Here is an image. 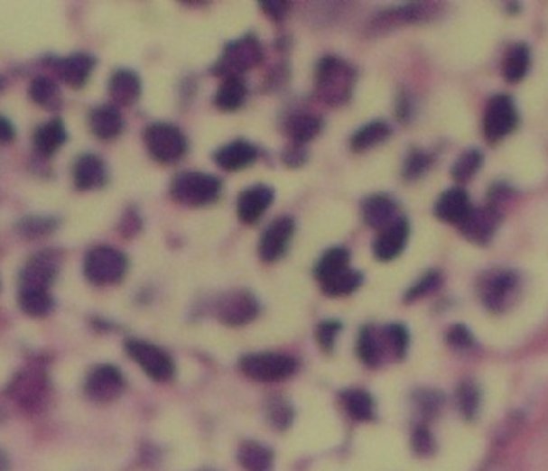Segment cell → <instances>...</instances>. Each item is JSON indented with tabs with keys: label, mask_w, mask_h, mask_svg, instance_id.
Returning a JSON list of instances; mask_svg holds the SVG:
<instances>
[{
	"label": "cell",
	"mask_w": 548,
	"mask_h": 471,
	"mask_svg": "<svg viewBox=\"0 0 548 471\" xmlns=\"http://www.w3.org/2000/svg\"><path fill=\"white\" fill-rule=\"evenodd\" d=\"M14 137H16L14 125L5 116L0 115V143H9L14 141Z\"/></svg>",
	"instance_id": "f907efd6"
},
{
	"label": "cell",
	"mask_w": 548,
	"mask_h": 471,
	"mask_svg": "<svg viewBox=\"0 0 548 471\" xmlns=\"http://www.w3.org/2000/svg\"><path fill=\"white\" fill-rule=\"evenodd\" d=\"M59 226V220L55 217H42V216H28L19 220L17 231L24 237H42V236L51 235Z\"/></svg>",
	"instance_id": "ab89813d"
},
{
	"label": "cell",
	"mask_w": 548,
	"mask_h": 471,
	"mask_svg": "<svg viewBox=\"0 0 548 471\" xmlns=\"http://www.w3.org/2000/svg\"><path fill=\"white\" fill-rule=\"evenodd\" d=\"M141 229V220L137 217V214H125L124 216V226H122V233L125 236L135 235Z\"/></svg>",
	"instance_id": "816d5d0a"
},
{
	"label": "cell",
	"mask_w": 548,
	"mask_h": 471,
	"mask_svg": "<svg viewBox=\"0 0 548 471\" xmlns=\"http://www.w3.org/2000/svg\"><path fill=\"white\" fill-rule=\"evenodd\" d=\"M50 383L43 371L40 369H24L14 376L7 386V394L14 400L21 409L26 411H36L47 402Z\"/></svg>",
	"instance_id": "52a82bcc"
},
{
	"label": "cell",
	"mask_w": 548,
	"mask_h": 471,
	"mask_svg": "<svg viewBox=\"0 0 548 471\" xmlns=\"http://www.w3.org/2000/svg\"><path fill=\"white\" fill-rule=\"evenodd\" d=\"M258 157L256 147L246 141H235L219 147L214 161L224 171H239L251 166Z\"/></svg>",
	"instance_id": "ffe728a7"
},
{
	"label": "cell",
	"mask_w": 548,
	"mask_h": 471,
	"mask_svg": "<svg viewBox=\"0 0 548 471\" xmlns=\"http://www.w3.org/2000/svg\"><path fill=\"white\" fill-rule=\"evenodd\" d=\"M4 88H5V78H2V76H0V91H2V89H4Z\"/></svg>",
	"instance_id": "db71d44e"
},
{
	"label": "cell",
	"mask_w": 548,
	"mask_h": 471,
	"mask_svg": "<svg viewBox=\"0 0 548 471\" xmlns=\"http://www.w3.org/2000/svg\"><path fill=\"white\" fill-rule=\"evenodd\" d=\"M446 340L454 348H470L473 346V342H475L470 328L465 327V325H461V323H456V325H453L448 330Z\"/></svg>",
	"instance_id": "bcb514c9"
},
{
	"label": "cell",
	"mask_w": 548,
	"mask_h": 471,
	"mask_svg": "<svg viewBox=\"0 0 548 471\" xmlns=\"http://www.w3.org/2000/svg\"><path fill=\"white\" fill-rule=\"evenodd\" d=\"M530 63H532V51L526 43H517L511 48L502 62V76L515 84L523 78H526L528 70H530Z\"/></svg>",
	"instance_id": "f1b7e54d"
},
{
	"label": "cell",
	"mask_w": 548,
	"mask_h": 471,
	"mask_svg": "<svg viewBox=\"0 0 548 471\" xmlns=\"http://www.w3.org/2000/svg\"><path fill=\"white\" fill-rule=\"evenodd\" d=\"M246 96H248V88H246L245 78L231 76V78H222V84L216 93L214 103L219 110L235 111L243 106Z\"/></svg>",
	"instance_id": "4316f807"
},
{
	"label": "cell",
	"mask_w": 548,
	"mask_h": 471,
	"mask_svg": "<svg viewBox=\"0 0 548 471\" xmlns=\"http://www.w3.org/2000/svg\"><path fill=\"white\" fill-rule=\"evenodd\" d=\"M358 356L369 367H376L383 357L381 335L373 327H362L358 337Z\"/></svg>",
	"instance_id": "836d02e7"
},
{
	"label": "cell",
	"mask_w": 548,
	"mask_h": 471,
	"mask_svg": "<svg viewBox=\"0 0 548 471\" xmlns=\"http://www.w3.org/2000/svg\"><path fill=\"white\" fill-rule=\"evenodd\" d=\"M237 461L245 471H270L274 465V453L262 442L246 440L237 449Z\"/></svg>",
	"instance_id": "484cf974"
},
{
	"label": "cell",
	"mask_w": 548,
	"mask_h": 471,
	"mask_svg": "<svg viewBox=\"0 0 548 471\" xmlns=\"http://www.w3.org/2000/svg\"><path fill=\"white\" fill-rule=\"evenodd\" d=\"M412 448L419 456L434 455L436 451V439L431 434L427 425H417L412 434Z\"/></svg>",
	"instance_id": "f6af8a7d"
},
{
	"label": "cell",
	"mask_w": 548,
	"mask_h": 471,
	"mask_svg": "<svg viewBox=\"0 0 548 471\" xmlns=\"http://www.w3.org/2000/svg\"><path fill=\"white\" fill-rule=\"evenodd\" d=\"M89 126L91 132L101 141H113L124 132V116L116 106L111 105H101L96 106L89 115Z\"/></svg>",
	"instance_id": "603a6c76"
},
{
	"label": "cell",
	"mask_w": 548,
	"mask_h": 471,
	"mask_svg": "<svg viewBox=\"0 0 548 471\" xmlns=\"http://www.w3.org/2000/svg\"><path fill=\"white\" fill-rule=\"evenodd\" d=\"M471 210L473 205H471L470 195L463 189H446L444 193H441L434 207V214L439 220L454 226H460L467 219Z\"/></svg>",
	"instance_id": "e0dca14e"
},
{
	"label": "cell",
	"mask_w": 548,
	"mask_h": 471,
	"mask_svg": "<svg viewBox=\"0 0 548 471\" xmlns=\"http://www.w3.org/2000/svg\"><path fill=\"white\" fill-rule=\"evenodd\" d=\"M108 180L103 159L96 154H84L74 164V185L80 191L101 189Z\"/></svg>",
	"instance_id": "44dd1931"
},
{
	"label": "cell",
	"mask_w": 548,
	"mask_h": 471,
	"mask_svg": "<svg viewBox=\"0 0 548 471\" xmlns=\"http://www.w3.org/2000/svg\"><path fill=\"white\" fill-rule=\"evenodd\" d=\"M260 7L264 9L266 16L277 23L283 21L291 11V4L287 0H264L260 2Z\"/></svg>",
	"instance_id": "c3c4849f"
},
{
	"label": "cell",
	"mask_w": 548,
	"mask_h": 471,
	"mask_svg": "<svg viewBox=\"0 0 548 471\" xmlns=\"http://www.w3.org/2000/svg\"><path fill=\"white\" fill-rule=\"evenodd\" d=\"M348 262H350V253L347 248L342 246L330 248L314 265V277L320 283L327 282L331 277L339 275L345 268H348Z\"/></svg>",
	"instance_id": "f546056e"
},
{
	"label": "cell",
	"mask_w": 548,
	"mask_h": 471,
	"mask_svg": "<svg viewBox=\"0 0 548 471\" xmlns=\"http://www.w3.org/2000/svg\"><path fill=\"white\" fill-rule=\"evenodd\" d=\"M519 122L516 105L507 95H496L488 99L484 113V135L487 142L496 143L515 132Z\"/></svg>",
	"instance_id": "ba28073f"
},
{
	"label": "cell",
	"mask_w": 548,
	"mask_h": 471,
	"mask_svg": "<svg viewBox=\"0 0 548 471\" xmlns=\"http://www.w3.org/2000/svg\"><path fill=\"white\" fill-rule=\"evenodd\" d=\"M11 470V461H9V456L5 451L0 449V471Z\"/></svg>",
	"instance_id": "f5cc1de1"
},
{
	"label": "cell",
	"mask_w": 548,
	"mask_h": 471,
	"mask_svg": "<svg viewBox=\"0 0 548 471\" xmlns=\"http://www.w3.org/2000/svg\"><path fill=\"white\" fill-rule=\"evenodd\" d=\"M456 405H458L460 413L463 415V419L471 420L477 417L478 409H480V390L470 379H465L463 383H460V386L456 390Z\"/></svg>",
	"instance_id": "74e56055"
},
{
	"label": "cell",
	"mask_w": 548,
	"mask_h": 471,
	"mask_svg": "<svg viewBox=\"0 0 548 471\" xmlns=\"http://www.w3.org/2000/svg\"><path fill=\"white\" fill-rule=\"evenodd\" d=\"M482 166H484V154L478 149H470L456 159L451 168V176L458 183H469Z\"/></svg>",
	"instance_id": "8d00e7d4"
},
{
	"label": "cell",
	"mask_w": 548,
	"mask_h": 471,
	"mask_svg": "<svg viewBox=\"0 0 548 471\" xmlns=\"http://www.w3.org/2000/svg\"><path fill=\"white\" fill-rule=\"evenodd\" d=\"M519 279L511 270L490 273L480 285V298L490 311H506L516 296Z\"/></svg>",
	"instance_id": "7c38bea8"
},
{
	"label": "cell",
	"mask_w": 548,
	"mask_h": 471,
	"mask_svg": "<svg viewBox=\"0 0 548 471\" xmlns=\"http://www.w3.org/2000/svg\"><path fill=\"white\" fill-rule=\"evenodd\" d=\"M362 219L366 222V226L383 231L385 227H388L392 222L398 219L396 202L390 195H383V193L371 195L362 202Z\"/></svg>",
	"instance_id": "7402d4cb"
},
{
	"label": "cell",
	"mask_w": 548,
	"mask_h": 471,
	"mask_svg": "<svg viewBox=\"0 0 548 471\" xmlns=\"http://www.w3.org/2000/svg\"><path fill=\"white\" fill-rule=\"evenodd\" d=\"M501 224V212L496 205H486L473 208L470 216L463 220L458 227L460 233L475 245H487L496 235Z\"/></svg>",
	"instance_id": "4fadbf2b"
},
{
	"label": "cell",
	"mask_w": 548,
	"mask_h": 471,
	"mask_svg": "<svg viewBox=\"0 0 548 471\" xmlns=\"http://www.w3.org/2000/svg\"><path fill=\"white\" fill-rule=\"evenodd\" d=\"M390 135H392V126L388 125L386 122H381V120L369 122V124L360 126L359 130L352 135L350 147L356 152H362V151H367L377 143L386 141Z\"/></svg>",
	"instance_id": "d6a6232c"
},
{
	"label": "cell",
	"mask_w": 548,
	"mask_h": 471,
	"mask_svg": "<svg viewBox=\"0 0 548 471\" xmlns=\"http://www.w3.org/2000/svg\"><path fill=\"white\" fill-rule=\"evenodd\" d=\"M96 67V59L88 51H78L65 57L57 63L59 76L63 82L74 89H80L88 84Z\"/></svg>",
	"instance_id": "d6986e66"
},
{
	"label": "cell",
	"mask_w": 548,
	"mask_h": 471,
	"mask_svg": "<svg viewBox=\"0 0 548 471\" xmlns=\"http://www.w3.org/2000/svg\"><path fill=\"white\" fill-rule=\"evenodd\" d=\"M321 126L323 122L320 116L311 113H301L287 122V135L293 139V143L304 145L313 141L314 137L321 132Z\"/></svg>",
	"instance_id": "1f68e13d"
},
{
	"label": "cell",
	"mask_w": 548,
	"mask_h": 471,
	"mask_svg": "<svg viewBox=\"0 0 548 471\" xmlns=\"http://www.w3.org/2000/svg\"><path fill=\"white\" fill-rule=\"evenodd\" d=\"M262 60H264L262 43L258 42L256 36L246 34L226 45L219 62L214 65L212 72L222 78L231 76L243 78L245 72L255 69Z\"/></svg>",
	"instance_id": "3957f363"
},
{
	"label": "cell",
	"mask_w": 548,
	"mask_h": 471,
	"mask_svg": "<svg viewBox=\"0 0 548 471\" xmlns=\"http://www.w3.org/2000/svg\"><path fill=\"white\" fill-rule=\"evenodd\" d=\"M111 99L118 106H130L141 97V78L128 69H118L108 82Z\"/></svg>",
	"instance_id": "cb8c5ba5"
},
{
	"label": "cell",
	"mask_w": 548,
	"mask_h": 471,
	"mask_svg": "<svg viewBox=\"0 0 548 471\" xmlns=\"http://www.w3.org/2000/svg\"><path fill=\"white\" fill-rule=\"evenodd\" d=\"M410 224L405 217H398L388 227H385L373 245V252L379 262H392L400 256L407 246Z\"/></svg>",
	"instance_id": "9a60e30c"
},
{
	"label": "cell",
	"mask_w": 548,
	"mask_h": 471,
	"mask_svg": "<svg viewBox=\"0 0 548 471\" xmlns=\"http://www.w3.org/2000/svg\"><path fill=\"white\" fill-rule=\"evenodd\" d=\"M274 189L266 185H255L241 191L237 199V217L245 224H255L274 202Z\"/></svg>",
	"instance_id": "ac0fdd59"
},
{
	"label": "cell",
	"mask_w": 548,
	"mask_h": 471,
	"mask_svg": "<svg viewBox=\"0 0 548 471\" xmlns=\"http://www.w3.org/2000/svg\"><path fill=\"white\" fill-rule=\"evenodd\" d=\"M84 392L95 403H111L125 392V377L116 365H96L86 377Z\"/></svg>",
	"instance_id": "30bf717a"
},
{
	"label": "cell",
	"mask_w": 548,
	"mask_h": 471,
	"mask_svg": "<svg viewBox=\"0 0 548 471\" xmlns=\"http://www.w3.org/2000/svg\"><path fill=\"white\" fill-rule=\"evenodd\" d=\"M342 398V405H344L347 413L359 422L366 420H373L375 413H376V403L373 400V396L364 390L359 388H350L345 390L340 394Z\"/></svg>",
	"instance_id": "83f0119b"
},
{
	"label": "cell",
	"mask_w": 548,
	"mask_h": 471,
	"mask_svg": "<svg viewBox=\"0 0 548 471\" xmlns=\"http://www.w3.org/2000/svg\"><path fill=\"white\" fill-rule=\"evenodd\" d=\"M342 331V323L337 319H325L316 328V340L325 352H333L339 333Z\"/></svg>",
	"instance_id": "7bdbcfd3"
},
{
	"label": "cell",
	"mask_w": 548,
	"mask_h": 471,
	"mask_svg": "<svg viewBox=\"0 0 548 471\" xmlns=\"http://www.w3.org/2000/svg\"><path fill=\"white\" fill-rule=\"evenodd\" d=\"M362 273L354 268H345L339 275L331 277L327 282L321 283V291L330 298H342L356 292L362 283Z\"/></svg>",
	"instance_id": "e575fe53"
},
{
	"label": "cell",
	"mask_w": 548,
	"mask_h": 471,
	"mask_svg": "<svg viewBox=\"0 0 548 471\" xmlns=\"http://www.w3.org/2000/svg\"><path fill=\"white\" fill-rule=\"evenodd\" d=\"M239 369L245 376L262 383H275L293 376L298 369V362L291 356L275 352L246 354L239 361Z\"/></svg>",
	"instance_id": "8992f818"
},
{
	"label": "cell",
	"mask_w": 548,
	"mask_h": 471,
	"mask_svg": "<svg viewBox=\"0 0 548 471\" xmlns=\"http://www.w3.org/2000/svg\"><path fill=\"white\" fill-rule=\"evenodd\" d=\"M214 311L222 323L229 327H243L258 316L260 304L248 291H231L220 296Z\"/></svg>",
	"instance_id": "8fae6325"
},
{
	"label": "cell",
	"mask_w": 548,
	"mask_h": 471,
	"mask_svg": "<svg viewBox=\"0 0 548 471\" xmlns=\"http://www.w3.org/2000/svg\"><path fill=\"white\" fill-rule=\"evenodd\" d=\"M306 157H308V152H306L304 145H298V143H293L291 147H287L283 154V162L289 168L302 166L306 162Z\"/></svg>",
	"instance_id": "681fc988"
},
{
	"label": "cell",
	"mask_w": 548,
	"mask_h": 471,
	"mask_svg": "<svg viewBox=\"0 0 548 471\" xmlns=\"http://www.w3.org/2000/svg\"><path fill=\"white\" fill-rule=\"evenodd\" d=\"M30 97L36 105L48 110H55L60 105V89L53 78L38 76L32 80Z\"/></svg>",
	"instance_id": "d590c367"
},
{
	"label": "cell",
	"mask_w": 548,
	"mask_h": 471,
	"mask_svg": "<svg viewBox=\"0 0 548 471\" xmlns=\"http://www.w3.org/2000/svg\"><path fill=\"white\" fill-rule=\"evenodd\" d=\"M59 273L55 256L50 252L33 256L30 263L21 272V289H50Z\"/></svg>",
	"instance_id": "2e32d148"
},
{
	"label": "cell",
	"mask_w": 548,
	"mask_h": 471,
	"mask_svg": "<svg viewBox=\"0 0 548 471\" xmlns=\"http://www.w3.org/2000/svg\"><path fill=\"white\" fill-rule=\"evenodd\" d=\"M34 147L42 156H53L67 142V130L60 118H53L47 124L38 126L34 132Z\"/></svg>",
	"instance_id": "d4e9b609"
},
{
	"label": "cell",
	"mask_w": 548,
	"mask_h": 471,
	"mask_svg": "<svg viewBox=\"0 0 548 471\" xmlns=\"http://www.w3.org/2000/svg\"><path fill=\"white\" fill-rule=\"evenodd\" d=\"M268 419H270L274 427L283 430L293 422V410L283 402H275V403H272V407L268 410Z\"/></svg>",
	"instance_id": "7dc6e473"
},
{
	"label": "cell",
	"mask_w": 548,
	"mask_h": 471,
	"mask_svg": "<svg viewBox=\"0 0 548 471\" xmlns=\"http://www.w3.org/2000/svg\"><path fill=\"white\" fill-rule=\"evenodd\" d=\"M356 78L352 65L337 57H323L314 69V91L323 103L340 106L352 96Z\"/></svg>",
	"instance_id": "6da1fadb"
},
{
	"label": "cell",
	"mask_w": 548,
	"mask_h": 471,
	"mask_svg": "<svg viewBox=\"0 0 548 471\" xmlns=\"http://www.w3.org/2000/svg\"><path fill=\"white\" fill-rule=\"evenodd\" d=\"M413 400L423 417H434L442 407V394L434 390H419L413 394Z\"/></svg>",
	"instance_id": "ee69618b"
},
{
	"label": "cell",
	"mask_w": 548,
	"mask_h": 471,
	"mask_svg": "<svg viewBox=\"0 0 548 471\" xmlns=\"http://www.w3.org/2000/svg\"><path fill=\"white\" fill-rule=\"evenodd\" d=\"M294 229H296L294 219L289 216H283V217L274 220L272 224H268V227L260 237V245H258L260 258L266 263L279 260L287 250L291 237L294 235Z\"/></svg>",
	"instance_id": "5bb4252c"
},
{
	"label": "cell",
	"mask_w": 548,
	"mask_h": 471,
	"mask_svg": "<svg viewBox=\"0 0 548 471\" xmlns=\"http://www.w3.org/2000/svg\"><path fill=\"white\" fill-rule=\"evenodd\" d=\"M55 300L47 289H19V308L32 318H43L53 311Z\"/></svg>",
	"instance_id": "4dcf8cb0"
},
{
	"label": "cell",
	"mask_w": 548,
	"mask_h": 471,
	"mask_svg": "<svg viewBox=\"0 0 548 471\" xmlns=\"http://www.w3.org/2000/svg\"><path fill=\"white\" fill-rule=\"evenodd\" d=\"M222 183L214 174L185 171L172 181L170 193L172 200L187 207H202L219 199Z\"/></svg>",
	"instance_id": "7a4b0ae2"
},
{
	"label": "cell",
	"mask_w": 548,
	"mask_h": 471,
	"mask_svg": "<svg viewBox=\"0 0 548 471\" xmlns=\"http://www.w3.org/2000/svg\"><path fill=\"white\" fill-rule=\"evenodd\" d=\"M128 260L125 254L111 246H96L84 258V275L96 285L118 283L125 277Z\"/></svg>",
	"instance_id": "5b68a950"
},
{
	"label": "cell",
	"mask_w": 548,
	"mask_h": 471,
	"mask_svg": "<svg viewBox=\"0 0 548 471\" xmlns=\"http://www.w3.org/2000/svg\"><path fill=\"white\" fill-rule=\"evenodd\" d=\"M381 338L386 342V346L392 350V354L396 359H404L407 356L410 335L402 323L386 325L381 331Z\"/></svg>",
	"instance_id": "f35d334b"
},
{
	"label": "cell",
	"mask_w": 548,
	"mask_h": 471,
	"mask_svg": "<svg viewBox=\"0 0 548 471\" xmlns=\"http://www.w3.org/2000/svg\"><path fill=\"white\" fill-rule=\"evenodd\" d=\"M126 354L141 365L142 371L154 381H170L174 376V362L163 348L145 340L130 338L125 342Z\"/></svg>",
	"instance_id": "9c48e42d"
},
{
	"label": "cell",
	"mask_w": 548,
	"mask_h": 471,
	"mask_svg": "<svg viewBox=\"0 0 548 471\" xmlns=\"http://www.w3.org/2000/svg\"><path fill=\"white\" fill-rule=\"evenodd\" d=\"M431 166H432V157L423 151L413 149V151H410V154L404 162V178L408 181H413L427 173Z\"/></svg>",
	"instance_id": "b9f144b4"
},
{
	"label": "cell",
	"mask_w": 548,
	"mask_h": 471,
	"mask_svg": "<svg viewBox=\"0 0 548 471\" xmlns=\"http://www.w3.org/2000/svg\"><path fill=\"white\" fill-rule=\"evenodd\" d=\"M441 283H442V275H441V272H438V270H431V272L423 273V277H421L417 282H413V285H410V289H408L404 300H405L407 304H410V302H415V300H419V299L425 298V296L436 292L439 287H441Z\"/></svg>",
	"instance_id": "60d3db41"
},
{
	"label": "cell",
	"mask_w": 548,
	"mask_h": 471,
	"mask_svg": "<svg viewBox=\"0 0 548 471\" xmlns=\"http://www.w3.org/2000/svg\"><path fill=\"white\" fill-rule=\"evenodd\" d=\"M144 142L149 154L163 164H172L187 154L189 142L185 134L172 125L156 122L144 130Z\"/></svg>",
	"instance_id": "277c9868"
}]
</instances>
